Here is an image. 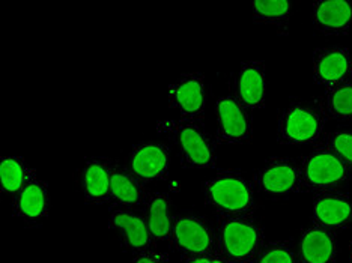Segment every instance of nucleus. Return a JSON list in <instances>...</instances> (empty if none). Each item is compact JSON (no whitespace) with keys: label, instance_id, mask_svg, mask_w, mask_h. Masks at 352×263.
<instances>
[{"label":"nucleus","instance_id":"obj_27","mask_svg":"<svg viewBox=\"0 0 352 263\" xmlns=\"http://www.w3.org/2000/svg\"><path fill=\"white\" fill-rule=\"evenodd\" d=\"M181 263H230L220 253L215 254H202V256H190L181 258Z\"/></svg>","mask_w":352,"mask_h":263},{"label":"nucleus","instance_id":"obj_21","mask_svg":"<svg viewBox=\"0 0 352 263\" xmlns=\"http://www.w3.org/2000/svg\"><path fill=\"white\" fill-rule=\"evenodd\" d=\"M252 19L256 25L276 27L280 34H287L294 5L289 0H256L250 3Z\"/></svg>","mask_w":352,"mask_h":263},{"label":"nucleus","instance_id":"obj_1","mask_svg":"<svg viewBox=\"0 0 352 263\" xmlns=\"http://www.w3.org/2000/svg\"><path fill=\"white\" fill-rule=\"evenodd\" d=\"M158 133L172 141L184 169H212L217 164L215 139L197 119H173L158 124Z\"/></svg>","mask_w":352,"mask_h":263},{"label":"nucleus","instance_id":"obj_11","mask_svg":"<svg viewBox=\"0 0 352 263\" xmlns=\"http://www.w3.org/2000/svg\"><path fill=\"white\" fill-rule=\"evenodd\" d=\"M169 106L182 119L202 121L208 106V86L202 73L182 74L169 86Z\"/></svg>","mask_w":352,"mask_h":263},{"label":"nucleus","instance_id":"obj_28","mask_svg":"<svg viewBox=\"0 0 352 263\" xmlns=\"http://www.w3.org/2000/svg\"><path fill=\"white\" fill-rule=\"evenodd\" d=\"M349 263H352V242L349 244Z\"/></svg>","mask_w":352,"mask_h":263},{"label":"nucleus","instance_id":"obj_5","mask_svg":"<svg viewBox=\"0 0 352 263\" xmlns=\"http://www.w3.org/2000/svg\"><path fill=\"white\" fill-rule=\"evenodd\" d=\"M300 167L301 193L319 194L330 190H343L352 176L351 167L322 141L301 158Z\"/></svg>","mask_w":352,"mask_h":263},{"label":"nucleus","instance_id":"obj_17","mask_svg":"<svg viewBox=\"0 0 352 263\" xmlns=\"http://www.w3.org/2000/svg\"><path fill=\"white\" fill-rule=\"evenodd\" d=\"M295 245L300 263H336L338 259V233L315 222L301 230Z\"/></svg>","mask_w":352,"mask_h":263},{"label":"nucleus","instance_id":"obj_20","mask_svg":"<svg viewBox=\"0 0 352 263\" xmlns=\"http://www.w3.org/2000/svg\"><path fill=\"white\" fill-rule=\"evenodd\" d=\"M145 214L148 226L155 242H167L172 245V232L175 222V206L172 198L162 191H149L145 206L142 208Z\"/></svg>","mask_w":352,"mask_h":263},{"label":"nucleus","instance_id":"obj_19","mask_svg":"<svg viewBox=\"0 0 352 263\" xmlns=\"http://www.w3.org/2000/svg\"><path fill=\"white\" fill-rule=\"evenodd\" d=\"M311 23L327 36L345 35L352 29V0H319L311 6Z\"/></svg>","mask_w":352,"mask_h":263},{"label":"nucleus","instance_id":"obj_15","mask_svg":"<svg viewBox=\"0 0 352 263\" xmlns=\"http://www.w3.org/2000/svg\"><path fill=\"white\" fill-rule=\"evenodd\" d=\"M113 159L89 157L78 172V184L87 205H106L110 201Z\"/></svg>","mask_w":352,"mask_h":263},{"label":"nucleus","instance_id":"obj_2","mask_svg":"<svg viewBox=\"0 0 352 263\" xmlns=\"http://www.w3.org/2000/svg\"><path fill=\"white\" fill-rule=\"evenodd\" d=\"M206 206L219 217L253 215L258 209L253 181L238 170L225 169L204 182Z\"/></svg>","mask_w":352,"mask_h":263},{"label":"nucleus","instance_id":"obj_22","mask_svg":"<svg viewBox=\"0 0 352 263\" xmlns=\"http://www.w3.org/2000/svg\"><path fill=\"white\" fill-rule=\"evenodd\" d=\"M36 174L35 169L19 155H3L0 158V187L2 193L15 196Z\"/></svg>","mask_w":352,"mask_h":263},{"label":"nucleus","instance_id":"obj_26","mask_svg":"<svg viewBox=\"0 0 352 263\" xmlns=\"http://www.w3.org/2000/svg\"><path fill=\"white\" fill-rule=\"evenodd\" d=\"M133 263H169V256L158 250H149L139 254H134Z\"/></svg>","mask_w":352,"mask_h":263},{"label":"nucleus","instance_id":"obj_23","mask_svg":"<svg viewBox=\"0 0 352 263\" xmlns=\"http://www.w3.org/2000/svg\"><path fill=\"white\" fill-rule=\"evenodd\" d=\"M327 117L334 121H352V78L348 82L327 87L322 100L318 101Z\"/></svg>","mask_w":352,"mask_h":263},{"label":"nucleus","instance_id":"obj_16","mask_svg":"<svg viewBox=\"0 0 352 263\" xmlns=\"http://www.w3.org/2000/svg\"><path fill=\"white\" fill-rule=\"evenodd\" d=\"M352 77V54L343 45H330L314 53L315 83L331 87Z\"/></svg>","mask_w":352,"mask_h":263},{"label":"nucleus","instance_id":"obj_14","mask_svg":"<svg viewBox=\"0 0 352 263\" xmlns=\"http://www.w3.org/2000/svg\"><path fill=\"white\" fill-rule=\"evenodd\" d=\"M311 222L338 233L352 227V196L343 190L315 194Z\"/></svg>","mask_w":352,"mask_h":263},{"label":"nucleus","instance_id":"obj_4","mask_svg":"<svg viewBox=\"0 0 352 263\" xmlns=\"http://www.w3.org/2000/svg\"><path fill=\"white\" fill-rule=\"evenodd\" d=\"M327 116L318 102L291 101L278 113L277 135L280 145H316L324 137Z\"/></svg>","mask_w":352,"mask_h":263},{"label":"nucleus","instance_id":"obj_10","mask_svg":"<svg viewBox=\"0 0 352 263\" xmlns=\"http://www.w3.org/2000/svg\"><path fill=\"white\" fill-rule=\"evenodd\" d=\"M172 149L164 141H140L128 154L126 165L143 184L164 181L170 170Z\"/></svg>","mask_w":352,"mask_h":263},{"label":"nucleus","instance_id":"obj_7","mask_svg":"<svg viewBox=\"0 0 352 263\" xmlns=\"http://www.w3.org/2000/svg\"><path fill=\"white\" fill-rule=\"evenodd\" d=\"M253 140L252 111L234 95H223L215 101V143L249 145Z\"/></svg>","mask_w":352,"mask_h":263},{"label":"nucleus","instance_id":"obj_8","mask_svg":"<svg viewBox=\"0 0 352 263\" xmlns=\"http://www.w3.org/2000/svg\"><path fill=\"white\" fill-rule=\"evenodd\" d=\"M256 191L273 197L301 193V167L292 158L273 157L253 174Z\"/></svg>","mask_w":352,"mask_h":263},{"label":"nucleus","instance_id":"obj_25","mask_svg":"<svg viewBox=\"0 0 352 263\" xmlns=\"http://www.w3.org/2000/svg\"><path fill=\"white\" fill-rule=\"evenodd\" d=\"M322 143L338 154L352 169V130L336 128L324 135Z\"/></svg>","mask_w":352,"mask_h":263},{"label":"nucleus","instance_id":"obj_9","mask_svg":"<svg viewBox=\"0 0 352 263\" xmlns=\"http://www.w3.org/2000/svg\"><path fill=\"white\" fill-rule=\"evenodd\" d=\"M109 229L125 251L139 254L155 249V239L152 236L145 214L142 209L113 208L110 206Z\"/></svg>","mask_w":352,"mask_h":263},{"label":"nucleus","instance_id":"obj_3","mask_svg":"<svg viewBox=\"0 0 352 263\" xmlns=\"http://www.w3.org/2000/svg\"><path fill=\"white\" fill-rule=\"evenodd\" d=\"M219 253L230 263H252L265 245V233L253 215L217 217L215 220Z\"/></svg>","mask_w":352,"mask_h":263},{"label":"nucleus","instance_id":"obj_24","mask_svg":"<svg viewBox=\"0 0 352 263\" xmlns=\"http://www.w3.org/2000/svg\"><path fill=\"white\" fill-rule=\"evenodd\" d=\"M252 263H300L297 245L292 239L268 241Z\"/></svg>","mask_w":352,"mask_h":263},{"label":"nucleus","instance_id":"obj_6","mask_svg":"<svg viewBox=\"0 0 352 263\" xmlns=\"http://www.w3.org/2000/svg\"><path fill=\"white\" fill-rule=\"evenodd\" d=\"M172 247L181 258L219 253L215 227L202 215L178 212L173 222Z\"/></svg>","mask_w":352,"mask_h":263},{"label":"nucleus","instance_id":"obj_18","mask_svg":"<svg viewBox=\"0 0 352 263\" xmlns=\"http://www.w3.org/2000/svg\"><path fill=\"white\" fill-rule=\"evenodd\" d=\"M148 196L149 191L146 184H143V182L128 169L126 164H122L113 159L109 203L113 206V208L142 209L146 203Z\"/></svg>","mask_w":352,"mask_h":263},{"label":"nucleus","instance_id":"obj_13","mask_svg":"<svg viewBox=\"0 0 352 263\" xmlns=\"http://www.w3.org/2000/svg\"><path fill=\"white\" fill-rule=\"evenodd\" d=\"M232 95L250 111L262 110L267 102L268 80L265 63L245 60L235 71L232 78Z\"/></svg>","mask_w":352,"mask_h":263},{"label":"nucleus","instance_id":"obj_29","mask_svg":"<svg viewBox=\"0 0 352 263\" xmlns=\"http://www.w3.org/2000/svg\"><path fill=\"white\" fill-rule=\"evenodd\" d=\"M351 78H352V77H351Z\"/></svg>","mask_w":352,"mask_h":263},{"label":"nucleus","instance_id":"obj_12","mask_svg":"<svg viewBox=\"0 0 352 263\" xmlns=\"http://www.w3.org/2000/svg\"><path fill=\"white\" fill-rule=\"evenodd\" d=\"M12 215L28 227H39L49 218L52 197L49 185L35 174L17 194L12 197Z\"/></svg>","mask_w":352,"mask_h":263}]
</instances>
